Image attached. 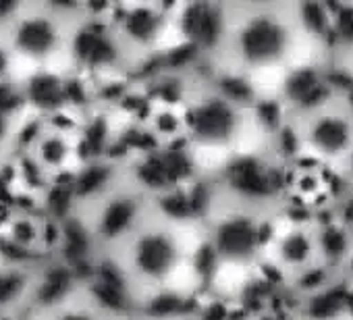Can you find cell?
I'll list each match as a JSON object with an SVG mask.
<instances>
[{
    "mask_svg": "<svg viewBox=\"0 0 353 320\" xmlns=\"http://www.w3.org/2000/svg\"><path fill=\"white\" fill-rule=\"evenodd\" d=\"M299 38L291 5H229V30L214 65L252 77L274 69L285 71L293 65Z\"/></svg>",
    "mask_w": 353,
    "mask_h": 320,
    "instance_id": "6da1fadb",
    "label": "cell"
},
{
    "mask_svg": "<svg viewBox=\"0 0 353 320\" xmlns=\"http://www.w3.org/2000/svg\"><path fill=\"white\" fill-rule=\"evenodd\" d=\"M185 227L172 225L150 210L143 223L112 252L104 254L131 289L137 310L150 297L179 289L176 274L190 268L194 250L188 248Z\"/></svg>",
    "mask_w": 353,
    "mask_h": 320,
    "instance_id": "7a4b0ae2",
    "label": "cell"
},
{
    "mask_svg": "<svg viewBox=\"0 0 353 320\" xmlns=\"http://www.w3.org/2000/svg\"><path fill=\"white\" fill-rule=\"evenodd\" d=\"M188 143L200 154L204 150L235 152L237 143L252 127L250 112L219 96L208 83H198L183 108Z\"/></svg>",
    "mask_w": 353,
    "mask_h": 320,
    "instance_id": "3957f363",
    "label": "cell"
},
{
    "mask_svg": "<svg viewBox=\"0 0 353 320\" xmlns=\"http://www.w3.org/2000/svg\"><path fill=\"white\" fill-rule=\"evenodd\" d=\"M305 148L328 167H339L353 150V119L336 100L305 119H297Z\"/></svg>",
    "mask_w": 353,
    "mask_h": 320,
    "instance_id": "277c9868",
    "label": "cell"
},
{
    "mask_svg": "<svg viewBox=\"0 0 353 320\" xmlns=\"http://www.w3.org/2000/svg\"><path fill=\"white\" fill-rule=\"evenodd\" d=\"M276 96L283 100L293 119H305L316 110L336 102L332 90L326 83L322 59L293 63L287 67L276 88Z\"/></svg>",
    "mask_w": 353,
    "mask_h": 320,
    "instance_id": "5b68a950",
    "label": "cell"
},
{
    "mask_svg": "<svg viewBox=\"0 0 353 320\" xmlns=\"http://www.w3.org/2000/svg\"><path fill=\"white\" fill-rule=\"evenodd\" d=\"M318 264L343 279L351 258H353V233L334 217L332 206L318 210L312 225Z\"/></svg>",
    "mask_w": 353,
    "mask_h": 320,
    "instance_id": "8992f818",
    "label": "cell"
},
{
    "mask_svg": "<svg viewBox=\"0 0 353 320\" xmlns=\"http://www.w3.org/2000/svg\"><path fill=\"white\" fill-rule=\"evenodd\" d=\"M264 258L272 260L289 277V281L305 268L318 264L312 225H281V231Z\"/></svg>",
    "mask_w": 353,
    "mask_h": 320,
    "instance_id": "52a82bcc",
    "label": "cell"
},
{
    "mask_svg": "<svg viewBox=\"0 0 353 320\" xmlns=\"http://www.w3.org/2000/svg\"><path fill=\"white\" fill-rule=\"evenodd\" d=\"M26 316L28 320H117L100 306L85 281L54 301L34 306Z\"/></svg>",
    "mask_w": 353,
    "mask_h": 320,
    "instance_id": "ba28073f",
    "label": "cell"
},
{
    "mask_svg": "<svg viewBox=\"0 0 353 320\" xmlns=\"http://www.w3.org/2000/svg\"><path fill=\"white\" fill-rule=\"evenodd\" d=\"M291 15L301 40L312 42L324 54L320 59L330 57L332 52V9L330 3H316V0H305V3L291 5Z\"/></svg>",
    "mask_w": 353,
    "mask_h": 320,
    "instance_id": "9c48e42d",
    "label": "cell"
},
{
    "mask_svg": "<svg viewBox=\"0 0 353 320\" xmlns=\"http://www.w3.org/2000/svg\"><path fill=\"white\" fill-rule=\"evenodd\" d=\"M52 219L54 217H40L28 210H19L15 214H9V219L5 221V237L15 250H21L26 254L54 252L48 235Z\"/></svg>",
    "mask_w": 353,
    "mask_h": 320,
    "instance_id": "30bf717a",
    "label": "cell"
},
{
    "mask_svg": "<svg viewBox=\"0 0 353 320\" xmlns=\"http://www.w3.org/2000/svg\"><path fill=\"white\" fill-rule=\"evenodd\" d=\"M332 210L334 217L353 233V186L332 202Z\"/></svg>",
    "mask_w": 353,
    "mask_h": 320,
    "instance_id": "8fae6325",
    "label": "cell"
},
{
    "mask_svg": "<svg viewBox=\"0 0 353 320\" xmlns=\"http://www.w3.org/2000/svg\"><path fill=\"white\" fill-rule=\"evenodd\" d=\"M341 171L347 175V179L353 183V150H351V154L347 156V160H345V163L341 165Z\"/></svg>",
    "mask_w": 353,
    "mask_h": 320,
    "instance_id": "7c38bea8",
    "label": "cell"
},
{
    "mask_svg": "<svg viewBox=\"0 0 353 320\" xmlns=\"http://www.w3.org/2000/svg\"><path fill=\"white\" fill-rule=\"evenodd\" d=\"M117 320H150L148 316H143L141 312H135V314H129V316H121Z\"/></svg>",
    "mask_w": 353,
    "mask_h": 320,
    "instance_id": "4fadbf2b",
    "label": "cell"
},
{
    "mask_svg": "<svg viewBox=\"0 0 353 320\" xmlns=\"http://www.w3.org/2000/svg\"><path fill=\"white\" fill-rule=\"evenodd\" d=\"M248 320H256V318H248Z\"/></svg>",
    "mask_w": 353,
    "mask_h": 320,
    "instance_id": "5bb4252c",
    "label": "cell"
},
{
    "mask_svg": "<svg viewBox=\"0 0 353 320\" xmlns=\"http://www.w3.org/2000/svg\"><path fill=\"white\" fill-rule=\"evenodd\" d=\"M349 285H351V283H349Z\"/></svg>",
    "mask_w": 353,
    "mask_h": 320,
    "instance_id": "9a60e30c",
    "label": "cell"
}]
</instances>
